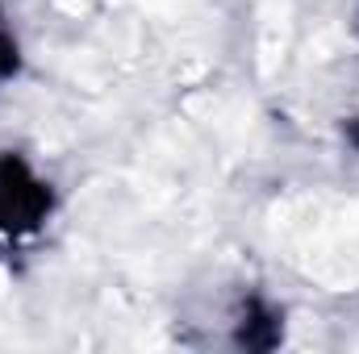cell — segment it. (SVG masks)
<instances>
[{
  "instance_id": "6da1fadb",
  "label": "cell",
  "mask_w": 359,
  "mask_h": 354,
  "mask_svg": "<svg viewBox=\"0 0 359 354\" xmlns=\"http://www.w3.org/2000/svg\"><path fill=\"white\" fill-rule=\"evenodd\" d=\"M50 213V187L21 159L0 155V242L34 234Z\"/></svg>"
},
{
  "instance_id": "7a4b0ae2",
  "label": "cell",
  "mask_w": 359,
  "mask_h": 354,
  "mask_svg": "<svg viewBox=\"0 0 359 354\" xmlns=\"http://www.w3.org/2000/svg\"><path fill=\"white\" fill-rule=\"evenodd\" d=\"M17 71V42H13V34L0 25V80H8Z\"/></svg>"
},
{
  "instance_id": "3957f363",
  "label": "cell",
  "mask_w": 359,
  "mask_h": 354,
  "mask_svg": "<svg viewBox=\"0 0 359 354\" xmlns=\"http://www.w3.org/2000/svg\"><path fill=\"white\" fill-rule=\"evenodd\" d=\"M351 142H355V146H359V121H355V125H351Z\"/></svg>"
}]
</instances>
